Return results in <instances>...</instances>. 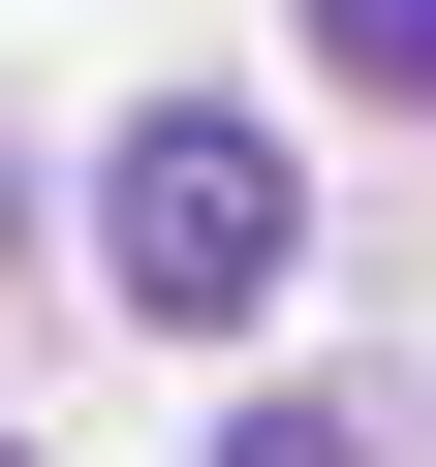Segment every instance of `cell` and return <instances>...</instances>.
<instances>
[{"mask_svg": "<svg viewBox=\"0 0 436 467\" xmlns=\"http://www.w3.org/2000/svg\"><path fill=\"white\" fill-rule=\"evenodd\" d=\"M94 250H125V312H156V343H218V312H281V250H312V156L187 94V125H125V187H94Z\"/></svg>", "mask_w": 436, "mask_h": 467, "instance_id": "1", "label": "cell"}, {"mask_svg": "<svg viewBox=\"0 0 436 467\" xmlns=\"http://www.w3.org/2000/svg\"><path fill=\"white\" fill-rule=\"evenodd\" d=\"M312 63L343 94H436V0H312Z\"/></svg>", "mask_w": 436, "mask_h": 467, "instance_id": "2", "label": "cell"}, {"mask_svg": "<svg viewBox=\"0 0 436 467\" xmlns=\"http://www.w3.org/2000/svg\"><path fill=\"white\" fill-rule=\"evenodd\" d=\"M218 467H374V436H343V405H250V436H218Z\"/></svg>", "mask_w": 436, "mask_h": 467, "instance_id": "3", "label": "cell"}]
</instances>
